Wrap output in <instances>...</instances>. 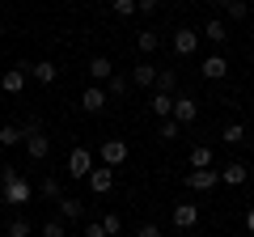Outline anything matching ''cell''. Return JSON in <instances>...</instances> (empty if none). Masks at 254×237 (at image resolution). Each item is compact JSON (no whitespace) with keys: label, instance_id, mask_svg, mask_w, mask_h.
<instances>
[{"label":"cell","instance_id":"17","mask_svg":"<svg viewBox=\"0 0 254 237\" xmlns=\"http://www.w3.org/2000/svg\"><path fill=\"white\" fill-rule=\"evenodd\" d=\"M220 140H225V144H233V148H242L246 140H250V131H246V123H225Z\"/></svg>","mask_w":254,"mask_h":237},{"label":"cell","instance_id":"19","mask_svg":"<svg viewBox=\"0 0 254 237\" xmlns=\"http://www.w3.org/2000/svg\"><path fill=\"white\" fill-rule=\"evenodd\" d=\"M220 182H229V186H246V165H242V161H229L225 170H220Z\"/></svg>","mask_w":254,"mask_h":237},{"label":"cell","instance_id":"10","mask_svg":"<svg viewBox=\"0 0 254 237\" xmlns=\"http://www.w3.org/2000/svg\"><path fill=\"white\" fill-rule=\"evenodd\" d=\"M216 182H220V170H212V165H208V170H190L187 174V186H190V191H212Z\"/></svg>","mask_w":254,"mask_h":237},{"label":"cell","instance_id":"21","mask_svg":"<svg viewBox=\"0 0 254 237\" xmlns=\"http://www.w3.org/2000/svg\"><path fill=\"white\" fill-rule=\"evenodd\" d=\"M148 106H153L157 118H170V115H174V93H153V98H148Z\"/></svg>","mask_w":254,"mask_h":237},{"label":"cell","instance_id":"27","mask_svg":"<svg viewBox=\"0 0 254 237\" xmlns=\"http://www.w3.org/2000/svg\"><path fill=\"white\" fill-rule=\"evenodd\" d=\"M0 144H4V148L21 144V127H13V123H4V127H0Z\"/></svg>","mask_w":254,"mask_h":237},{"label":"cell","instance_id":"18","mask_svg":"<svg viewBox=\"0 0 254 237\" xmlns=\"http://www.w3.org/2000/svg\"><path fill=\"white\" fill-rule=\"evenodd\" d=\"M102 89H106V98H127L131 81H127V72H110V81L102 85Z\"/></svg>","mask_w":254,"mask_h":237},{"label":"cell","instance_id":"38","mask_svg":"<svg viewBox=\"0 0 254 237\" xmlns=\"http://www.w3.org/2000/svg\"><path fill=\"white\" fill-rule=\"evenodd\" d=\"M250 30H254V17H250Z\"/></svg>","mask_w":254,"mask_h":237},{"label":"cell","instance_id":"22","mask_svg":"<svg viewBox=\"0 0 254 237\" xmlns=\"http://www.w3.org/2000/svg\"><path fill=\"white\" fill-rule=\"evenodd\" d=\"M187 161H190V170H208L212 165V144H195Z\"/></svg>","mask_w":254,"mask_h":237},{"label":"cell","instance_id":"13","mask_svg":"<svg viewBox=\"0 0 254 237\" xmlns=\"http://www.w3.org/2000/svg\"><path fill=\"white\" fill-rule=\"evenodd\" d=\"M174 229H195L199 225V208H195V203H174Z\"/></svg>","mask_w":254,"mask_h":237},{"label":"cell","instance_id":"8","mask_svg":"<svg viewBox=\"0 0 254 237\" xmlns=\"http://www.w3.org/2000/svg\"><path fill=\"white\" fill-rule=\"evenodd\" d=\"M106 106H110V98H106L102 85H89V89L81 93V110H85V115H102Z\"/></svg>","mask_w":254,"mask_h":237},{"label":"cell","instance_id":"7","mask_svg":"<svg viewBox=\"0 0 254 237\" xmlns=\"http://www.w3.org/2000/svg\"><path fill=\"white\" fill-rule=\"evenodd\" d=\"M199 76H203V81H225V76H229V59L220 51H212L208 59L199 64Z\"/></svg>","mask_w":254,"mask_h":237},{"label":"cell","instance_id":"1","mask_svg":"<svg viewBox=\"0 0 254 237\" xmlns=\"http://www.w3.org/2000/svg\"><path fill=\"white\" fill-rule=\"evenodd\" d=\"M0 199L9 203V208H26V203L34 199V182H30L21 170L4 165V170H0Z\"/></svg>","mask_w":254,"mask_h":237},{"label":"cell","instance_id":"15","mask_svg":"<svg viewBox=\"0 0 254 237\" xmlns=\"http://www.w3.org/2000/svg\"><path fill=\"white\" fill-rule=\"evenodd\" d=\"M55 208H60V220H81V216H85V203L76 199V195H60Z\"/></svg>","mask_w":254,"mask_h":237},{"label":"cell","instance_id":"29","mask_svg":"<svg viewBox=\"0 0 254 237\" xmlns=\"http://www.w3.org/2000/svg\"><path fill=\"white\" fill-rule=\"evenodd\" d=\"M115 17H136V0H110Z\"/></svg>","mask_w":254,"mask_h":237},{"label":"cell","instance_id":"6","mask_svg":"<svg viewBox=\"0 0 254 237\" xmlns=\"http://www.w3.org/2000/svg\"><path fill=\"white\" fill-rule=\"evenodd\" d=\"M85 182H89V191H93V195H110V191H115V170H110V165H102V170L93 165Z\"/></svg>","mask_w":254,"mask_h":237},{"label":"cell","instance_id":"3","mask_svg":"<svg viewBox=\"0 0 254 237\" xmlns=\"http://www.w3.org/2000/svg\"><path fill=\"white\" fill-rule=\"evenodd\" d=\"M64 170H68V178H76V182H81V178H89V170H93V153L76 144L72 153H68V165H64Z\"/></svg>","mask_w":254,"mask_h":237},{"label":"cell","instance_id":"25","mask_svg":"<svg viewBox=\"0 0 254 237\" xmlns=\"http://www.w3.org/2000/svg\"><path fill=\"white\" fill-rule=\"evenodd\" d=\"M34 195H38V199H60V178H43V182H38L34 186Z\"/></svg>","mask_w":254,"mask_h":237},{"label":"cell","instance_id":"37","mask_svg":"<svg viewBox=\"0 0 254 237\" xmlns=\"http://www.w3.org/2000/svg\"><path fill=\"white\" fill-rule=\"evenodd\" d=\"M0 34H4V17H0Z\"/></svg>","mask_w":254,"mask_h":237},{"label":"cell","instance_id":"14","mask_svg":"<svg viewBox=\"0 0 254 237\" xmlns=\"http://www.w3.org/2000/svg\"><path fill=\"white\" fill-rule=\"evenodd\" d=\"M199 38H208L212 47H225V43H229V26H225L220 17H208V26L199 30Z\"/></svg>","mask_w":254,"mask_h":237},{"label":"cell","instance_id":"39","mask_svg":"<svg viewBox=\"0 0 254 237\" xmlns=\"http://www.w3.org/2000/svg\"><path fill=\"white\" fill-rule=\"evenodd\" d=\"M246 4H254V0H246Z\"/></svg>","mask_w":254,"mask_h":237},{"label":"cell","instance_id":"24","mask_svg":"<svg viewBox=\"0 0 254 237\" xmlns=\"http://www.w3.org/2000/svg\"><path fill=\"white\" fill-rule=\"evenodd\" d=\"M220 13H225L229 21H246V17H250V4H246V0H225V9H220Z\"/></svg>","mask_w":254,"mask_h":237},{"label":"cell","instance_id":"23","mask_svg":"<svg viewBox=\"0 0 254 237\" xmlns=\"http://www.w3.org/2000/svg\"><path fill=\"white\" fill-rule=\"evenodd\" d=\"M157 93H174L178 89V72L174 68H157V85H153Z\"/></svg>","mask_w":254,"mask_h":237},{"label":"cell","instance_id":"35","mask_svg":"<svg viewBox=\"0 0 254 237\" xmlns=\"http://www.w3.org/2000/svg\"><path fill=\"white\" fill-rule=\"evenodd\" d=\"M246 233H254V208H246Z\"/></svg>","mask_w":254,"mask_h":237},{"label":"cell","instance_id":"34","mask_svg":"<svg viewBox=\"0 0 254 237\" xmlns=\"http://www.w3.org/2000/svg\"><path fill=\"white\" fill-rule=\"evenodd\" d=\"M136 237H161V229H157V225H140Z\"/></svg>","mask_w":254,"mask_h":237},{"label":"cell","instance_id":"16","mask_svg":"<svg viewBox=\"0 0 254 237\" xmlns=\"http://www.w3.org/2000/svg\"><path fill=\"white\" fill-rule=\"evenodd\" d=\"M110 72H115V64H110L106 55H93V59H89V81H93V85H106Z\"/></svg>","mask_w":254,"mask_h":237},{"label":"cell","instance_id":"30","mask_svg":"<svg viewBox=\"0 0 254 237\" xmlns=\"http://www.w3.org/2000/svg\"><path fill=\"white\" fill-rule=\"evenodd\" d=\"M43 237H68V229H64V220H43Z\"/></svg>","mask_w":254,"mask_h":237},{"label":"cell","instance_id":"12","mask_svg":"<svg viewBox=\"0 0 254 237\" xmlns=\"http://www.w3.org/2000/svg\"><path fill=\"white\" fill-rule=\"evenodd\" d=\"M127 81H131V85H140V89H153V85H157V64L140 59V64L131 68V72H127Z\"/></svg>","mask_w":254,"mask_h":237},{"label":"cell","instance_id":"33","mask_svg":"<svg viewBox=\"0 0 254 237\" xmlns=\"http://www.w3.org/2000/svg\"><path fill=\"white\" fill-rule=\"evenodd\" d=\"M136 13H144V17H148V13H157V0H136Z\"/></svg>","mask_w":254,"mask_h":237},{"label":"cell","instance_id":"2","mask_svg":"<svg viewBox=\"0 0 254 237\" xmlns=\"http://www.w3.org/2000/svg\"><path fill=\"white\" fill-rule=\"evenodd\" d=\"M174 123H178V127H190V123H195V118H199V102L190 98V93H174Z\"/></svg>","mask_w":254,"mask_h":237},{"label":"cell","instance_id":"4","mask_svg":"<svg viewBox=\"0 0 254 237\" xmlns=\"http://www.w3.org/2000/svg\"><path fill=\"white\" fill-rule=\"evenodd\" d=\"M170 47H174V55H178V59L195 55V51H199V30H187V26H178V34L170 38Z\"/></svg>","mask_w":254,"mask_h":237},{"label":"cell","instance_id":"32","mask_svg":"<svg viewBox=\"0 0 254 237\" xmlns=\"http://www.w3.org/2000/svg\"><path fill=\"white\" fill-rule=\"evenodd\" d=\"M81 237H106V229H102L98 220H89V225H85V233H81Z\"/></svg>","mask_w":254,"mask_h":237},{"label":"cell","instance_id":"28","mask_svg":"<svg viewBox=\"0 0 254 237\" xmlns=\"http://www.w3.org/2000/svg\"><path fill=\"white\" fill-rule=\"evenodd\" d=\"M178 131H182V127L174 123V118H161V127H157V136H161L165 144H170V140H178Z\"/></svg>","mask_w":254,"mask_h":237},{"label":"cell","instance_id":"9","mask_svg":"<svg viewBox=\"0 0 254 237\" xmlns=\"http://www.w3.org/2000/svg\"><path fill=\"white\" fill-rule=\"evenodd\" d=\"M21 68H26V76H30L34 85H55V76H60V68H55L51 59H38V64H21Z\"/></svg>","mask_w":254,"mask_h":237},{"label":"cell","instance_id":"26","mask_svg":"<svg viewBox=\"0 0 254 237\" xmlns=\"http://www.w3.org/2000/svg\"><path fill=\"white\" fill-rule=\"evenodd\" d=\"M30 233H34V225H30L26 216H13V220H9V233H4V237H30Z\"/></svg>","mask_w":254,"mask_h":237},{"label":"cell","instance_id":"11","mask_svg":"<svg viewBox=\"0 0 254 237\" xmlns=\"http://www.w3.org/2000/svg\"><path fill=\"white\" fill-rule=\"evenodd\" d=\"M26 85H30V76H26V68H9V72H4V76H0V89H4V93H9V98H17V93L21 89H26Z\"/></svg>","mask_w":254,"mask_h":237},{"label":"cell","instance_id":"31","mask_svg":"<svg viewBox=\"0 0 254 237\" xmlns=\"http://www.w3.org/2000/svg\"><path fill=\"white\" fill-rule=\"evenodd\" d=\"M98 225H102V229H106V237H115V233H119V229H123V220H119V216H115V212H106V216H102V220H98Z\"/></svg>","mask_w":254,"mask_h":237},{"label":"cell","instance_id":"36","mask_svg":"<svg viewBox=\"0 0 254 237\" xmlns=\"http://www.w3.org/2000/svg\"><path fill=\"white\" fill-rule=\"evenodd\" d=\"M64 4H81V0H64Z\"/></svg>","mask_w":254,"mask_h":237},{"label":"cell","instance_id":"5","mask_svg":"<svg viewBox=\"0 0 254 237\" xmlns=\"http://www.w3.org/2000/svg\"><path fill=\"white\" fill-rule=\"evenodd\" d=\"M98 157H102V165H110V170H115V165L127 161V144H123L119 136H106V140H102V148H98Z\"/></svg>","mask_w":254,"mask_h":237},{"label":"cell","instance_id":"20","mask_svg":"<svg viewBox=\"0 0 254 237\" xmlns=\"http://www.w3.org/2000/svg\"><path fill=\"white\" fill-rule=\"evenodd\" d=\"M157 47H161V34H157V30H140L136 34V51L140 55H153Z\"/></svg>","mask_w":254,"mask_h":237}]
</instances>
